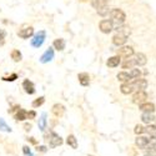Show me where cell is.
Segmentation results:
<instances>
[{
	"mask_svg": "<svg viewBox=\"0 0 156 156\" xmlns=\"http://www.w3.org/2000/svg\"><path fill=\"white\" fill-rule=\"evenodd\" d=\"M141 120L144 121L145 124L150 125L154 120H156V118L152 115V112H144V114H142V116H141Z\"/></svg>",
	"mask_w": 156,
	"mask_h": 156,
	"instance_id": "16",
	"label": "cell"
},
{
	"mask_svg": "<svg viewBox=\"0 0 156 156\" xmlns=\"http://www.w3.org/2000/svg\"><path fill=\"white\" fill-rule=\"evenodd\" d=\"M79 83L83 85V86H86V85H89V83H90V76L86 74V73H81V74H79Z\"/></svg>",
	"mask_w": 156,
	"mask_h": 156,
	"instance_id": "19",
	"label": "cell"
},
{
	"mask_svg": "<svg viewBox=\"0 0 156 156\" xmlns=\"http://www.w3.org/2000/svg\"><path fill=\"white\" fill-rule=\"evenodd\" d=\"M118 55L120 58H125V59H129L130 56L134 55V49L131 46H122L118 50Z\"/></svg>",
	"mask_w": 156,
	"mask_h": 156,
	"instance_id": "4",
	"label": "cell"
},
{
	"mask_svg": "<svg viewBox=\"0 0 156 156\" xmlns=\"http://www.w3.org/2000/svg\"><path fill=\"white\" fill-rule=\"evenodd\" d=\"M136 145L140 147V149H145L149 146V139L147 137H144V136H137L136 139Z\"/></svg>",
	"mask_w": 156,
	"mask_h": 156,
	"instance_id": "14",
	"label": "cell"
},
{
	"mask_svg": "<svg viewBox=\"0 0 156 156\" xmlns=\"http://www.w3.org/2000/svg\"><path fill=\"white\" fill-rule=\"evenodd\" d=\"M120 90H121V93H122V94L129 95V94H131V93L134 91L135 87H134L133 83H125V84H121Z\"/></svg>",
	"mask_w": 156,
	"mask_h": 156,
	"instance_id": "11",
	"label": "cell"
},
{
	"mask_svg": "<svg viewBox=\"0 0 156 156\" xmlns=\"http://www.w3.org/2000/svg\"><path fill=\"white\" fill-rule=\"evenodd\" d=\"M5 37V31L3 30H0V40H3V39Z\"/></svg>",
	"mask_w": 156,
	"mask_h": 156,
	"instance_id": "40",
	"label": "cell"
},
{
	"mask_svg": "<svg viewBox=\"0 0 156 156\" xmlns=\"http://www.w3.org/2000/svg\"><path fill=\"white\" fill-rule=\"evenodd\" d=\"M44 101H45V98H39V99H36L35 101H33V108H37V106H41L43 104H44Z\"/></svg>",
	"mask_w": 156,
	"mask_h": 156,
	"instance_id": "28",
	"label": "cell"
},
{
	"mask_svg": "<svg viewBox=\"0 0 156 156\" xmlns=\"http://www.w3.org/2000/svg\"><path fill=\"white\" fill-rule=\"evenodd\" d=\"M146 99H147V94L146 91H136L133 96V101L137 105H142V104L146 102Z\"/></svg>",
	"mask_w": 156,
	"mask_h": 156,
	"instance_id": "3",
	"label": "cell"
},
{
	"mask_svg": "<svg viewBox=\"0 0 156 156\" xmlns=\"http://www.w3.org/2000/svg\"><path fill=\"white\" fill-rule=\"evenodd\" d=\"M156 146V136H151L149 139V147L150 149H155Z\"/></svg>",
	"mask_w": 156,
	"mask_h": 156,
	"instance_id": "34",
	"label": "cell"
},
{
	"mask_svg": "<svg viewBox=\"0 0 156 156\" xmlns=\"http://www.w3.org/2000/svg\"><path fill=\"white\" fill-rule=\"evenodd\" d=\"M135 64L139 65V66H144V65L147 62V59H146V55L142 54V53H137L135 55Z\"/></svg>",
	"mask_w": 156,
	"mask_h": 156,
	"instance_id": "12",
	"label": "cell"
},
{
	"mask_svg": "<svg viewBox=\"0 0 156 156\" xmlns=\"http://www.w3.org/2000/svg\"><path fill=\"white\" fill-rule=\"evenodd\" d=\"M64 111H65V108L61 105V104H55V105L53 106V114H54L55 116H58V118L62 116Z\"/></svg>",
	"mask_w": 156,
	"mask_h": 156,
	"instance_id": "17",
	"label": "cell"
},
{
	"mask_svg": "<svg viewBox=\"0 0 156 156\" xmlns=\"http://www.w3.org/2000/svg\"><path fill=\"white\" fill-rule=\"evenodd\" d=\"M15 79H18V75L16 74H11L9 77H3V80H5V81H14Z\"/></svg>",
	"mask_w": 156,
	"mask_h": 156,
	"instance_id": "36",
	"label": "cell"
},
{
	"mask_svg": "<svg viewBox=\"0 0 156 156\" xmlns=\"http://www.w3.org/2000/svg\"><path fill=\"white\" fill-rule=\"evenodd\" d=\"M45 41V31H39L31 39V45L34 48H40Z\"/></svg>",
	"mask_w": 156,
	"mask_h": 156,
	"instance_id": "2",
	"label": "cell"
},
{
	"mask_svg": "<svg viewBox=\"0 0 156 156\" xmlns=\"http://www.w3.org/2000/svg\"><path fill=\"white\" fill-rule=\"evenodd\" d=\"M35 116H36L35 111H29V112H28V119H34Z\"/></svg>",
	"mask_w": 156,
	"mask_h": 156,
	"instance_id": "39",
	"label": "cell"
},
{
	"mask_svg": "<svg viewBox=\"0 0 156 156\" xmlns=\"http://www.w3.org/2000/svg\"><path fill=\"white\" fill-rule=\"evenodd\" d=\"M54 59V50L51 49V48H49L45 53L41 55V58H40V61L43 62V64H45V62H49V61H51Z\"/></svg>",
	"mask_w": 156,
	"mask_h": 156,
	"instance_id": "7",
	"label": "cell"
},
{
	"mask_svg": "<svg viewBox=\"0 0 156 156\" xmlns=\"http://www.w3.org/2000/svg\"><path fill=\"white\" fill-rule=\"evenodd\" d=\"M110 16H111V21L118 25H121L126 19L125 12L121 9H112L110 11Z\"/></svg>",
	"mask_w": 156,
	"mask_h": 156,
	"instance_id": "1",
	"label": "cell"
},
{
	"mask_svg": "<svg viewBox=\"0 0 156 156\" xmlns=\"http://www.w3.org/2000/svg\"><path fill=\"white\" fill-rule=\"evenodd\" d=\"M11 59L14 61H20L21 60V53L19 50H12L11 51Z\"/></svg>",
	"mask_w": 156,
	"mask_h": 156,
	"instance_id": "26",
	"label": "cell"
},
{
	"mask_svg": "<svg viewBox=\"0 0 156 156\" xmlns=\"http://www.w3.org/2000/svg\"><path fill=\"white\" fill-rule=\"evenodd\" d=\"M120 56H112L108 60V66L109 68H116V66H119V64H120Z\"/></svg>",
	"mask_w": 156,
	"mask_h": 156,
	"instance_id": "20",
	"label": "cell"
},
{
	"mask_svg": "<svg viewBox=\"0 0 156 156\" xmlns=\"http://www.w3.org/2000/svg\"><path fill=\"white\" fill-rule=\"evenodd\" d=\"M91 5L96 9V10H100L102 8L108 6V0H91Z\"/></svg>",
	"mask_w": 156,
	"mask_h": 156,
	"instance_id": "15",
	"label": "cell"
},
{
	"mask_svg": "<svg viewBox=\"0 0 156 156\" xmlns=\"http://www.w3.org/2000/svg\"><path fill=\"white\" fill-rule=\"evenodd\" d=\"M66 142H68V145H70L73 149H76L77 147V142H76V139H75L74 135H69Z\"/></svg>",
	"mask_w": 156,
	"mask_h": 156,
	"instance_id": "24",
	"label": "cell"
},
{
	"mask_svg": "<svg viewBox=\"0 0 156 156\" xmlns=\"http://www.w3.org/2000/svg\"><path fill=\"white\" fill-rule=\"evenodd\" d=\"M15 118H16L18 120H20V121L27 120V119H28V111H25V110H23V109H18V114H16Z\"/></svg>",
	"mask_w": 156,
	"mask_h": 156,
	"instance_id": "22",
	"label": "cell"
},
{
	"mask_svg": "<svg viewBox=\"0 0 156 156\" xmlns=\"http://www.w3.org/2000/svg\"><path fill=\"white\" fill-rule=\"evenodd\" d=\"M18 35H19L20 37H23V39H29L30 36L34 35V29H33L31 27H27V28H24V29L19 30Z\"/></svg>",
	"mask_w": 156,
	"mask_h": 156,
	"instance_id": "8",
	"label": "cell"
},
{
	"mask_svg": "<svg viewBox=\"0 0 156 156\" xmlns=\"http://www.w3.org/2000/svg\"><path fill=\"white\" fill-rule=\"evenodd\" d=\"M110 11H111V10H109V8H108V6H105V8H102V9L98 10V14H99V15H101V16H106L108 14H110Z\"/></svg>",
	"mask_w": 156,
	"mask_h": 156,
	"instance_id": "30",
	"label": "cell"
},
{
	"mask_svg": "<svg viewBox=\"0 0 156 156\" xmlns=\"http://www.w3.org/2000/svg\"><path fill=\"white\" fill-rule=\"evenodd\" d=\"M54 48L56 50H59V51L64 50L65 49V40L64 39H56V40L54 41Z\"/></svg>",
	"mask_w": 156,
	"mask_h": 156,
	"instance_id": "23",
	"label": "cell"
},
{
	"mask_svg": "<svg viewBox=\"0 0 156 156\" xmlns=\"http://www.w3.org/2000/svg\"><path fill=\"white\" fill-rule=\"evenodd\" d=\"M45 150H46V147H45V146H40V147H37V151H43V152H44Z\"/></svg>",
	"mask_w": 156,
	"mask_h": 156,
	"instance_id": "41",
	"label": "cell"
},
{
	"mask_svg": "<svg viewBox=\"0 0 156 156\" xmlns=\"http://www.w3.org/2000/svg\"><path fill=\"white\" fill-rule=\"evenodd\" d=\"M130 76H131V79L134 80H137V79H141V71L139 69H133L131 73H130Z\"/></svg>",
	"mask_w": 156,
	"mask_h": 156,
	"instance_id": "27",
	"label": "cell"
},
{
	"mask_svg": "<svg viewBox=\"0 0 156 156\" xmlns=\"http://www.w3.org/2000/svg\"><path fill=\"white\" fill-rule=\"evenodd\" d=\"M118 79H119V81L125 84V83H129V80L131 79V76H130V74L126 73V71H121V73L118 74Z\"/></svg>",
	"mask_w": 156,
	"mask_h": 156,
	"instance_id": "21",
	"label": "cell"
},
{
	"mask_svg": "<svg viewBox=\"0 0 156 156\" xmlns=\"http://www.w3.org/2000/svg\"><path fill=\"white\" fill-rule=\"evenodd\" d=\"M23 87H24V90H25V93H28V94H30V95L35 93V86H34V84H33L30 80H24Z\"/></svg>",
	"mask_w": 156,
	"mask_h": 156,
	"instance_id": "13",
	"label": "cell"
},
{
	"mask_svg": "<svg viewBox=\"0 0 156 156\" xmlns=\"http://www.w3.org/2000/svg\"><path fill=\"white\" fill-rule=\"evenodd\" d=\"M135 64V60H129L126 59V61L122 64V68L124 69H127V68H133V65Z\"/></svg>",
	"mask_w": 156,
	"mask_h": 156,
	"instance_id": "33",
	"label": "cell"
},
{
	"mask_svg": "<svg viewBox=\"0 0 156 156\" xmlns=\"http://www.w3.org/2000/svg\"><path fill=\"white\" fill-rule=\"evenodd\" d=\"M0 130H4V131H11V129L5 124V121L3 119H0Z\"/></svg>",
	"mask_w": 156,
	"mask_h": 156,
	"instance_id": "31",
	"label": "cell"
},
{
	"mask_svg": "<svg viewBox=\"0 0 156 156\" xmlns=\"http://www.w3.org/2000/svg\"><path fill=\"white\" fill-rule=\"evenodd\" d=\"M30 141H31V142H33V144H36V141H35V140H34V137H30Z\"/></svg>",
	"mask_w": 156,
	"mask_h": 156,
	"instance_id": "43",
	"label": "cell"
},
{
	"mask_svg": "<svg viewBox=\"0 0 156 156\" xmlns=\"http://www.w3.org/2000/svg\"><path fill=\"white\" fill-rule=\"evenodd\" d=\"M133 85H134L135 90H137V91H145L144 89H146L147 81H146L145 79H137V80H135V81L133 83Z\"/></svg>",
	"mask_w": 156,
	"mask_h": 156,
	"instance_id": "9",
	"label": "cell"
},
{
	"mask_svg": "<svg viewBox=\"0 0 156 156\" xmlns=\"http://www.w3.org/2000/svg\"><path fill=\"white\" fill-rule=\"evenodd\" d=\"M30 129H31V125H28V124H27V125H25V130H27V131H29V130H30Z\"/></svg>",
	"mask_w": 156,
	"mask_h": 156,
	"instance_id": "42",
	"label": "cell"
},
{
	"mask_svg": "<svg viewBox=\"0 0 156 156\" xmlns=\"http://www.w3.org/2000/svg\"><path fill=\"white\" fill-rule=\"evenodd\" d=\"M99 28L104 34H109L111 33V30L114 29L112 27V21L111 20H101L99 24Z\"/></svg>",
	"mask_w": 156,
	"mask_h": 156,
	"instance_id": "6",
	"label": "cell"
},
{
	"mask_svg": "<svg viewBox=\"0 0 156 156\" xmlns=\"http://www.w3.org/2000/svg\"><path fill=\"white\" fill-rule=\"evenodd\" d=\"M140 110L144 112H154L155 105L151 102H145V104H142V105H140Z\"/></svg>",
	"mask_w": 156,
	"mask_h": 156,
	"instance_id": "18",
	"label": "cell"
},
{
	"mask_svg": "<svg viewBox=\"0 0 156 156\" xmlns=\"http://www.w3.org/2000/svg\"><path fill=\"white\" fill-rule=\"evenodd\" d=\"M45 124H46V114H43L41 118H40V121H39V127L41 130L45 129Z\"/></svg>",
	"mask_w": 156,
	"mask_h": 156,
	"instance_id": "29",
	"label": "cell"
},
{
	"mask_svg": "<svg viewBox=\"0 0 156 156\" xmlns=\"http://www.w3.org/2000/svg\"><path fill=\"white\" fill-rule=\"evenodd\" d=\"M23 151H24V154H25V155H29V156H33V155H31V152H30V149H29L28 146H24V147H23Z\"/></svg>",
	"mask_w": 156,
	"mask_h": 156,
	"instance_id": "38",
	"label": "cell"
},
{
	"mask_svg": "<svg viewBox=\"0 0 156 156\" xmlns=\"http://www.w3.org/2000/svg\"><path fill=\"white\" fill-rule=\"evenodd\" d=\"M145 156H156V149H150Z\"/></svg>",
	"mask_w": 156,
	"mask_h": 156,
	"instance_id": "37",
	"label": "cell"
},
{
	"mask_svg": "<svg viewBox=\"0 0 156 156\" xmlns=\"http://www.w3.org/2000/svg\"><path fill=\"white\" fill-rule=\"evenodd\" d=\"M126 40H127V36L125 34H122V33H116L114 35V37H112V43L116 46H122L126 43Z\"/></svg>",
	"mask_w": 156,
	"mask_h": 156,
	"instance_id": "5",
	"label": "cell"
},
{
	"mask_svg": "<svg viewBox=\"0 0 156 156\" xmlns=\"http://www.w3.org/2000/svg\"><path fill=\"white\" fill-rule=\"evenodd\" d=\"M118 33H122V34H125L127 36L130 34V28H127V27H118Z\"/></svg>",
	"mask_w": 156,
	"mask_h": 156,
	"instance_id": "32",
	"label": "cell"
},
{
	"mask_svg": "<svg viewBox=\"0 0 156 156\" xmlns=\"http://www.w3.org/2000/svg\"><path fill=\"white\" fill-rule=\"evenodd\" d=\"M142 133H145V127L141 126V125H136V126H135V134L140 135V134H142Z\"/></svg>",
	"mask_w": 156,
	"mask_h": 156,
	"instance_id": "35",
	"label": "cell"
},
{
	"mask_svg": "<svg viewBox=\"0 0 156 156\" xmlns=\"http://www.w3.org/2000/svg\"><path fill=\"white\" fill-rule=\"evenodd\" d=\"M145 131L150 136H156V125H147V127L145 129Z\"/></svg>",
	"mask_w": 156,
	"mask_h": 156,
	"instance_id": "25",
	"label": "cell"
},
{
	"mask_svg": "<svg viewBox=\"0 0 156 156\" xmlns=\"http://www.w3.org/2000/svg\"><path fill=\"white\" fill-rule=\"evenodd\" d=\"M49 141H50V146H51V147H56V146H59V145L62 144L61 137H60L59 135H56L55 133H51V136H50Z\"/></svg>",
	"mask_w": 156,
	"mask_h": 156,
	"instance_id": "10",
	"label": "cell"
}]
</instances>
